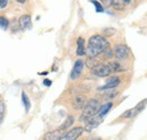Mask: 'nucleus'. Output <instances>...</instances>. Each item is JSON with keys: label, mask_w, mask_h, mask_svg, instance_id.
<instances>
[{"label": "nucleus", "mask_w": 147, "mask_h": 140, "mask_svg": "<svg viewBox=\"0 0 147 140\" xmlns=\"http://www.w3.org/2000/svg\"><path fill=\"white\" fill-rule=\"evenodd\" d=\"M136 114H137L136 110H135V108H131V110H128V111H126V112L123 113L122 118H125V119H129V118H132V116H135Z\"/></svg>", "instance_id": "nucleus-20"}, {"label": "nucleus", "mask_w": 147, "mask_h": 140, "mask_svg": "<svg viewBox=\"0 0 147 140\" xmlns=\"http://www.w3.org/2000/svg\"><path fill=\"white\" fill-rule=\"evenodd\" d=\"M130 3V0H112L111 6L118 10V11H122L126 9V6Z\"/></svg>", "instance_id": "nucleus-11"}, {"label": "nucleus", "mask_w": 147, "mask_h": 140, "mask_svg": "<svg viewBox=\"0 0 147 140\" xmlns=\"http://www.w3.org/2000/svg\"><path fill=\"white\" fill-rule=\"evenodd\" d=\"M5 113H6V105L5 102L0 100V124L2 123L3 119H5Z\"/></svg>", "instance_id": "nucleus-17"}, {"label": "nucleus", "mask_w": 147, "mask_h": 140, "mask_svg": "<svg viewBox=\"0 0 147 140\" xmlns=\"http://www.w3.org/2000/svg\"><path fill=\"white\" fill-rule=\"evenodd\" d=\"M145 105H146V100H144L143 102H140L139 104H138L137 106H136V107H135V110H136L137 114H138V113H140V112H142V111L145 108Z\"/></svg>", "instance_id": "nucleus-22"}, {"label": "nucleus", "mask_w": 147, "mask_h": 140, "mask_svg": "<svg viewBox=\"0 0 147 140\" xmlns=\"http://www.w3.org/2000/svg\"><path fill=\"white\" fill-rule=\"evenodd\" d=\"M8 26H9L8 19L6 17H3V16H0V28H2V30L6 31L8 28Z\"/></svg>", "instance_id": "nucleus-18"}, {"label": "nucleus", "mask_w": 147, "mask_h": 140, "mask_svg": "<svg viewBox=\"0 0 147 140\" xmlns=\"http://www.w3.org/2000/svg\"><path fill=\"white\" fill-rule=\"evenodd\" d=\"M19 27L22 30H28L32 27V18H31V15L26 14V15H23L22 17L19 18L18 20Z\"/></svg>", "instance_id": "nucleus-8"}, {"label": "nucleus", "mask_w": 147, "mask_h": 140, "mask_svg": "<svg viewBox=\"0 0 147 140\" xmlns=\"http://www.w3.org/2000/svg\"><path fill=\"white\" fill-rule=\"evenodd\" d=\"M112 103L109 102V103H105L104 105H100V108H98V111H97V113H96V118H98V119H103L107 114H108V112L111 110V107H112Z\"/></svg>", "instance_id": "nucleus-10"}, {"label": "nucleus", "mask_w": 147, "mask_h": 140, "mask_svg": "<svg viewBox=\"0 0 147 140\" xmlns=\"http://www.w3.org/2000/svg\"><path fill=\"white\" fill-rule=\"evenodd\" d=\"M108 65H109V67H110V69L112 72H122V71L126 70L122 66H120L117 61H111Z\"/></svg>", "instance_id": "nucleus-14"}, {"label": "nucleus", "mask_w": 147, "mask_h": 140, "mask_svg": "<svg viewBox=\"0 0 147 140\" xmlns=\"http://www.w3.org/2000/svg\"><path fill=\"white\" fill-rule=\"evenodd\" d=\"M103 54L105 55V58H108V59H110L113 57V51L111 50L110 48H108V49H105L104 51H103Z\"/></svg>", "instance_id": "nucleus-24"}, {"label": "nucleus", "mask_w": 147, "mask_h": 140, "mask_svg": "<svg viewBox=\"0 0 147 140\" xmlns=\"http://www.w3.org/2000/svg\"><path fill=\"white\" fill-rule=\"evenodd\" d=\"M43 85H44V86H47V87H49V86H51V85H52V81H51V80H49V79H44V80H43Z\"/></svg>", "instance_id": "nucleus-27"}, {"label": "nucleus", "mask_w": 147, "mask_h": 140, "mask_svg": "<svg viewBox=\"0 0 147 140\" xmlns=\"http://www.w3.org/2000/svg\"><path fill=\"white\" fill-rule=\"evenodd\" d=\"M98 108H100V103H98L97 100L92 98V100L87 101L85 106L83 107V113H82V116H80V121L87 122L88 120H91L92 118H94L96 115Z\"/></svg>", "instance_id": "nucleus-2"}, {"label": "nucleus", "mask_w": 147, "mask_h": 140, "mask_svg": "<svg viewBox=\"0 0 147 140\" xmlns=\"http://www.w3.org/2000/svg\"><path fill=\"white\" fill-rule=\"evenodd\" d=\"M119 84H120V77L113 76V77L109 78V80L107 81V84L104 86L100 87V89L101 90H103V89H114L115 87H118Z\"/></svg>", "instance_id": "nucleus-9"}, {"label": "nucleus", "mask_w": 147, "mask_h": 140, "mask_svg": "<svg viewBox=\"0 0 147 140\" xmlns=\"http://www.w3.org/2000/svg\"><path fill=\"white\" fill-rule=\"evenodd\" d=\"M15 1H17L19 3H25L26 2V0H15Z\"/></svg>", "instance_id": "nucleus-28"}, {"label": "nucleus", "mask_w": 147, "mask_h": 140, "mask_svg": "<svg viewBox=\"0 0 147 140\" xmlns=\"http://www.w3.org/2000/svg\"><path fill=\"white\" fill-rule=\"evenodd\" d=\"M62 135V130L60 129H57L53 131H50V132H47L44 136H43V140H58Z\"/></svg>", "instance_id": "nucleus-12"}, {"label": "nucleus", "mask_w": 147, "mask_h": 140, "mask_svg": "<svg viewBox=\"0 0 147 140\" xmlns=\"http://www.w3.org/2000/svg\"><path fill=\"white\" fill-rule=\"evenodd\" d=\"M110 46V43L108 42V40L102 36V35H93L88 40V48H87V53L90 57H96L105 49H108Z\"/></svg>", "instance_id": "nucleus-1"}, {"label": "nucleus", "mask_w": 147, "mask_h": 140, "mask_svg": "<svg viewBox=\"0 0 147 140\" xmlns=\"http://www.w3.org/2000/svg\"><path fill=\"white\" fill-rule=\"evenodd\" d=\"M84 132V128L82 127H75L68 132H65L61 135V137L58 140H77Z\"/></svg>", "instance_id": "nucleus-3"}, {"label": "nucleus", "mask_w": 147, "mask_h": 140, "mask_svg": "<svg viewBox=\"0 0 147 140\" xmlns=\"http://www.w3.org/2000/svg\"><path fill=\"white\" fill-rule=\"evenodd\" d=\"M8 5V0H0V9H5Z\"/></svg>", "instance_id": "nucleus-26"}, {"label": "nucleus", "mask_w": 147, "mask_h": 140, "mask_svg": "<svg viewBox=\"0 0 147 140\" xmlns=\"http://www.w3.org/2000/svg\"><path fill=\"white\" fill-rule=\"evenodd\" d=\"M100 1L103 3V8H104V7H111L112 0H100Z\"/></svg>", "instance_id": "nucleus-25"}, {"label": "nucleus", "mask_w": 147, "mask_h": 140, "mask_svg": "<svg viewBox=\"0 0 147 140\" xmlns=\"http://www.w3.org/2000/svg\"><path fill=\"white\" fill-rule=\"evenodd\" d=\"M92 140H101V138H95V139H92Z\"/></svg>", "instance_id": "nucleus-29"}, {"label": "nucleus", "mask_w": 147, "mask_h": 140, "mask_svg": "<svg viewBox=\"0 0 147 140\" xmlns=\"http://www.w3.org/2000/svg\"><path fill=\"white\" fill-rule=\"evenodd\" d=\"M91 2H92L94 6H95L96 13H103V11H104V8H103V6H102V5H101L98 1H96V0H91Z\"/></svg>", "instance_id": "nucleus-21"}, {"label": "nucleus", "mask_w": 147, "mask_h": 140, "mask_svg": "<svg viewBox=\"0 0 147 140\" xmlns=\"http://www.w3.org/2000/svg\"><path fill=\"white\" fill-rule=\"evenodd\" d=\"M22 101H23V104L25 106V111H26V113H28L30 112V108H31V101H30V98H28V96L26 95V93H22Z\"/></svg>", "instance_id": "nucleus-16"}, {"label": "nucleus", "mask_w": 147, "mask_h": 140, "mask_svg": "<svg viewBox=\"0 0 147 140\" xmlns=\"http://www.w3.org/2000/svg\"><path fill=\"white\" fill-rule=\"evenodd\" d=\"M93 73L97 77H109L112 71L108 63H98L96 67H94L92 69Z\"/></svg>", "instance_id": "nucleus-5"}, {"label": "nucleus", "mask_w": 147, "mask_h": 140, "mask_svg": "<svg viewBox=\"0 0 147 140\" xmlns=\"http://www.w3.org/2000/svg\"><path fill=\"white\" fill-rule=\"evenodd\" d=\"M86 102H87V98L84 94H77V95L74 96L73 98V105L76 110L83 108L86 104Z\"/></svg>", "instance_id": "nucleus-7"}, {"label": "nucleus", "mask_w": 147, "mask_h": 140, "mask_svg": "<svg viewBox=\"0 0 147 140\" xmlns=\"http://www.w3.org/2000/svg\"><path fill=\"white\" fill-rule=\"evenodd\" d=\"M74 121H75L74 116L73 115H69V116L66 119V121L60 125V128H59V129H60V130H62V131H63V130H66V129H68L69 127H71V125L74 124Z\"/></svg>", "instance_id": "nucleus-15"}, {"label": "nucleus", "mask_w": 147, "mask_h": 140, "mask_svg": "<svg viewBox=\"0 0 147 140\" xmlns=\"http://www.w3.org/2000/svg\"><path fill=\"white\" fill-rule=\"evenodd\" d=\"M76 54L82 57V55H85L86 54V49H85V40L83 37H79L77 40V51Z\"/></svg>", "instance_id": "nucleus-13"}, {"label": "nucleus", "mask_w": 147, "mask_h": 140, "mask_svg": "<svg viewBox=\"0 0 147 140\" xmlns=\"http://www.w3.org/2000/svg\"><path fill=\"white\" fill-rule=\"evenodd\" d=\"M94 58H95V57H91V58L86 61V66H87L90 69H93L94 67H96V66L98 65V63H97V61H96Z\"/></svg>", "instance_id": "nucleus-19"}, {"label": "nucleus", "mask_w": 147, "mask_h": 140, "mask_svg": "<svg viewBox=\"0 0 147 140\" xmlns=\"http://www.w3.org/2000/svg\"><path fill=\"white\" fill-rule=\"evenodd\" d=\"M103 32H104V35H105V36H112V35L115 34L117 30H115V28H112V27H108V28H105Z\"/></svg>", "instance_id": "nucleus-23"}, {"label": "nucleus", "mask_w": 147, "mask_h": 140, "mask_svg": "<svg viewBox=\"0 0 147 140\" xmlns=\"http://www.w3.org/2000/svg\"><path fill=\"white\" fill-rule=\"evenodd\" d=\"M83 69H84V62H83V60H79V59H78V60L74 63L73 69L70 71V79H71V80L78 79V78L80 77V75H82Z\"/></svg>", "instance_id": "nucleus-6"}, {"label": "nucleus", "mask_w": 147, "mask_h": 140, "mask_svg": "<svg viewBox=\"0 0 147 140\" xmlns=\"http://www.w3.org/2000/svg\"><path fill=\"white\" fill-rule=\"evenodd\" d=\"M129 54H130V51H129V49L126 45H123V44H117L114 46L113 55H115V58L118 60H120V61L126 60L129 57Z\"/></svg>", "instance_id": "nucleus-4"}]
</instances>
